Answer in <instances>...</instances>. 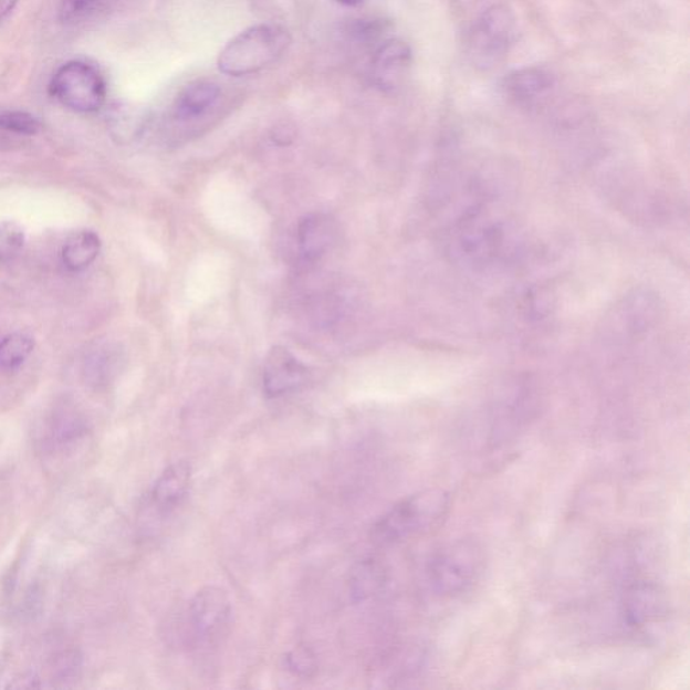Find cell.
<instances>
[{"label": "cell", "instance_id": "cell-1", "mask_svg": "<svg viewBox=\"0 0 690 690\" xmlns=\"http://www.w3.org/2000/svg\"><path fill=\"white\" fill-rule=\"evenodd\" d=\"M291 43V33L280 24H255L227 43L218 58L219 71L231 77L254 75L276 63Z\"/></svg>", "mask_w": 690, "mask_h": 690}, {"label": "cell", "instance_id": "cell-2", "mask_svg": "<svg viewBox=\"0 0 690 690\" xmlns=\"http://www.w3.org/2000/svg\"><path fill=\"white\" fill-rule=\"evenodd\" d=\"M451 506V496L441 489L418 492L404 499L375 523L373 537L379 544H397L412 535L439 526Z\"/></svg>", "mask_w": 690, "mask_h": 690}, {"label": "cell", "instance_id": "cell-3", "mask_svg": "<svg viewBox=\"0 0 690 690\" xmlns=\"http://www.w3.org/2000/svg\"><path fill=\"white\" fill-rule=\"evenodd\" d=\"M484 568V553L477 542L460 540L442 546L429 560L427 581L439 597H458L479 582Z\"/></svg>", "mask_w": 690, "mask_h": 690}, {"label": "cell", "instance_id": "cell-4", "mask_svg": "<svg viewBox=\"0 0 690 690\" xmlns=\"http://www.w3.org/2000/svg\"><path fill=\"white\" fill-rule=\"evenodd\" d=\"M49 95L77 114H95L107 101V82L97 66L71 60L53 73Z\"/></svg>", "mask_w": 690, "mask_h": 690}, {"label": "cell", "instance_id": "cell-5", "mask_svg": "<svg viewBox=\"0 0 690 690\" xmlns=\"http://www.w3.org/2000/svg\"><path fill=\"white\" fill-rule=\"evenodd\" d=\"M514 34L515 18L508 6L495 4L487 9L471 33L473 63L484 70L496 65L508 54Z\"/></svg>", "mask_w": 690, "mask_h": 690}, {"label": "cell", "instance_id": "cell-6", "mask_svg": "<svg viewBox=\"0 0 690 690\" xmlns=\"http://www.w3.org/2000/svg\"><path fill=\"white\" fill-rule=\"evenodd\" d=\"M232 620V602L224 589L206 587L189 604V626L201 644L219 642Z\"/></svg>", "mask_w": 690, "mask_h": 690}, {"label": "cell", "instance_id": "cell-7", "mask_svg": "<svg viewBox=\"0 0 690 690\" xmlns=\"http://www.w3.org/2000/svg\"><path fill=\"white\" fill-rule=\"evenodd\" d=\"M307 378V367L291 351L283 347L270 349L263 368V390L269 398H279L299 390Z\"/></svg>", "mask_w": 690, "mask_h": 690}, {"label": "cell", "instance_id": "cell-8", "mask_svg": "<svg viewBox=\"0 0 690 690\" xmlns=\"http://www.w3.org/2000/svg\"><path fill=\"white\" fill-rule=\"evenodd\" d=\"M412 61L411 49L402 40H387L375 51L373 79L381 91H394L405 82Z\"/></svg>", "mask_w": 690, "mask_h": 690}, {"label": "cell", "instance_id": "cell-9", "mask_svg": "<svg viewBox=\"0 0 690 690\" xmlns=\"http://www.w3.org/2000/svg\"><path fill=\"white\" fill-rule=\"evenodd\" d=\"M190 483H192V468L185 461H177L166 468L153 487L154 506L163 513H169L188 495Z\"/></svg>", "mask_w": 690, "mask_h": 690}, {"label": "cell", "instance_id": "cell-10", "mask_svg": "<svg viewBox=\"0 0 690 690\" xmlns=\"http://www.w3.org/2000/svg\"><path fill=\"white\" fill-rule=\"evenodd\" d=\"M554 79L542 67H523L510 73L504 80V91L511 98L521 104H532L550 94Z\"/></svg>", "mask_w": 690, "mask_h": 690}, {"label": "cell", "instance_id": "cell-11", "mask_svg": "<svg viewBox=\"0 0 690 690\" xmlns=\"http://www.w3.org/2000/svg\"><path fill=\"white\" fill-rule=\"evenodd\" d=\"M299 245L305 259H318L330 250L336 236L334 220L323 213H313L301 220Z\"/></svg>", "mask_w": 690, "mask_h": 690}, {"label": "cell", "instance_id": "cell-12", "mask_svg": "<svg viewBox=\"0 0 690 690\" xmlns=\"http://www.w3.org/2000/svg\"><path fill=\"white\" fill-rule=\"evenodd\" d=\"M221 95L218 84L200 82L182 90L172 104V115L177 121H194L208 113Z\"/></svg>", "mask_w": 690, "mask_h": 690}, {"label": "cell", "instance_id": "cell-13", "mask_svg": "<svg viewBox=\"0 0 690 690\" xmlns=\"http://www.w3.org/2000/svg\"><path fill=\"white\" fill-rule=\"evenodd\" d=\"M624 607L628 625L636 627L647 625L663 613V596L655 585H636L628 590Z\"/></svg>", "mask_w": 690, "mask_h": 690}, {"label": "cell", "instance_id": "cell-14", "mask_svg": "<svg viewBox=\"0 0 690 690\" xmlns=\"http://www.w3.org/2000/svg\"><path fill=\"white\" fill-rule=\"evenodd\" d=\"M102 240L94 231H79L67 238L63 249V262L71 271H83L96 261Z\"/></svg>", "mask_w": 690, "mask_h": 690}, {"label": "cell", "instance_id": "cell-15", "mask_svg": "<svg viewBox=\"0 0 690 690\" xmlns=\"http://www.w3.org/2000/svg\"><path fill=\"white\" fill-rule=\"evenodd\" d=\"M386 581L384 566L375 558H365L351 572L349 590L355 600L363 602L377 595Z\"/></svg>", "mask_w": 690, "mask_h": 690}, {"label": "cell", "instance_id": "cell-16", "mask_svg": "<svg viewBox=\"0 0 690 690\" xmlns=\"http://www.w3.org/2000/svg\"><path fill=\"white\" fill-rule=\"evenodd\" d=\"M34 341L24 334H14L4 337L0 343V368L12 369L20 367L30 354L33 353Z\"/></svg>", "mask_w": 690, "mask_h": 690}, {"label": "cell", "instance_id": "cell-17", "mask_svg": "<svg viewBox=\"0 0 690 690\" xmlns=\"http://www.w3.org/2000/svg\"><path fill=\"white\" fill-rule=\"evenodd\" d=\"M0 129L6 133L33 137L40 134L42 123L27 111L8 109L0 113Z\"/></svg>", "mask_w": 690, "mask_h": 690}, {"label": "cell", "instance_id": "cell-18", "mask_svg": "<svg viewBox=\"0 0 690 690\" xmlns=\"http://www.w3.org/2000/svg\"><path fill=\"white\" fill-rule=\"evenodd\" d=\"M24 245L22 228L11 221L0 224V262H8L20 254Z\"/></svg>", "mask_w": 690, "mask_h": 690}, {"label": "cell", "instance_id": "cell-19", "mask_svg": "<svg viewBox=\"0 0 690 690\" xmlns=\"http://www.w3.org/2000/svg\"><path fill=\"white\" fill-rule=\"evenodd\" d=\"M103 2L104 0H61L60 21L64 23L77 21Z\"/></svg>", "mask_w": 690, "mask_h": 690}, {"label": "cell", "instance_id": "cell-20", "mask_svg": "<svg viewBox=\"0 0 690 690\" xmlns=\"http://www.w3.org/2000/svg\"><path fill=\"white\" fill-rule=\"evenodd\" d=\"M286 665L289 670L294 671L295 675L310 677L314 670H316V661L310 650L297 649L289 652L286 657Z\"/></svg>", "mask_w": 690, "mask_h": 690}, {"label": "cell", "instance_id": "cell-21", "mask_svg": "<svg viewBox=\"0 0 690 690\" xmlns=\"http://www.w3.org/2000/svg\"><path fill=\"white\" fill-rule=\"evenodd\" d=\"M20 0H0V21H3L6 17H9L17 8Z\"/></svg>", "mask_w": 690, "mask_h": 690}, {"label": "cell", "instance_id": "cell-22", "mask_svg": "<svg viewBox=\"0 0 690 690\" xmlns=\"http://www.w3.org/2000/svg\"><path fill=\"white\" fill-rule=\"evenodd\" d=\"M336 2L348 6V8H355V6L362 4L365 0H336Z\"/></svg>", "mask_w": 690, "mask_h": 690}]
</instances>
